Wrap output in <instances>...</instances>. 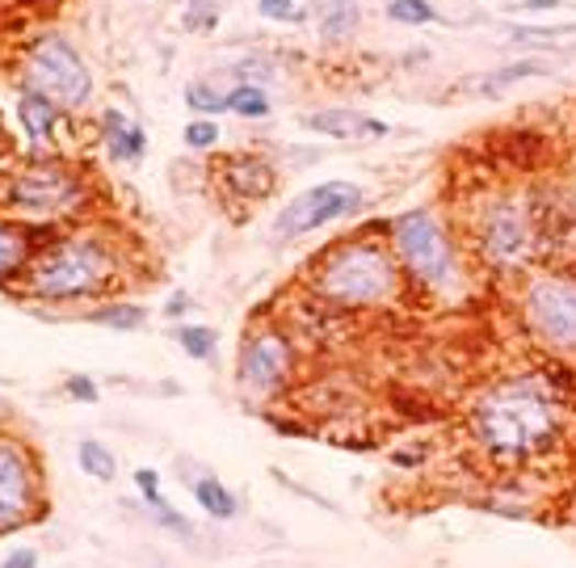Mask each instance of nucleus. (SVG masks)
Listing matches in <instances>:
<instances>
[{"label": "nucleus", "instance_id": "19", "mask_svg": "<svg viewBox=\"0 0 576 568\" xmlns=\"http://www.w3.org/2000/svg\"><path fill=\"white\" fill-rule=\"evenodd\" d=\"M89 320L101 325V329H110V332H135V329H144L147 308L131 304V299H114V304H106V308L89 312Z\"/></svg>", "mask_w": 576, "mask_h": 568}, {"label": "nucleus", "instance_id": "15", "mask_svg": "<svg viewBox=\"0 0 576 568\" xmlns=\"http://www.w3.org/2000/svg\"><path fill=\"white\" fill-rule=\"evenodd\" d=\"M106 152H110V161H122V165H131V161H144L147 152V135L140 122H131L122 110H106Z\"/></svg>", "mask_w": 576, "mask_h": 568}, {"label": "nucleus", "instance_id": "7", "mask_svg": "<svg viewBox=\"0 0 576 568\" xmlns=\"http://www.w3.org/2000/svg\"><path fill=\"white\" fill-rule=\"evenodd\" d=\"M527 329L560 354H576V278L573 274H539L522 295Z\"/></svg>", "mask_w": 576, "mask_h": 568}, {"label": "nucleus", "instance_id": "22", "mask_svg": "<svg viewBox=\"0 0 576 568\" xmlns=\"http://www.w3.org/2000/svg\"><path fill=\"white\" fill-rule=\"evenodd\" d=\"M173 337H177V346H181L190 358H198V362L215 358V350H219V332L207 329V325H177Z\"/></svg>", "mask_w": 576, "mask_h": 568}, {"label": "nucleus", "instance_id": "18", "mask_svg": "<svg viewBox=\"0 0 576 568\" xmlns=\"http://www.w3.org/2000/svg\"><path fill=\"white\" fill-rule=\"evenodd\" d=\"M55 119H59V106L43 94H22L18 97V122H22V131L30 140H47L51 131H55Z\"/></svg>", "mask_w": 576, "mask_h": 568}, {"label": "nucleus", "instance_id": "31", "mask_svg": "<svg viewBox=\"0 0 576 568\" xmlns=\"http://www.w3.org/2000/svg\"><path fill=\"white\" fill-rule=\"evenodd\" d=\"M68 396L80 404H97L101 401V392H97V383L89 375H73L68 379Z\"/></svg>", "mask_w": 576, "mask_h": 568}, {"label": "nucleus", "instance_id": "2", "mask_svg": "<svg viewBox=\"0 0 576 568\" xmlns=\"http://www.w3.org/2000/svg\"><path fill=\"white\" fill-rule=\"evenodd\" d=\"M119 274V258L110 253V244L97 237H64L47 244L43 253H34L25 270V291L30 299L43 304H76V299H93L101 291H110Z\"/></svg>", "mask_w": 576, "mask_h": 568}, {"label": "nucleus", "instance_id": "37", "mask_svg": "<svg viewBox=\"0 0 576 568\" xmlns=\"http://www.w3.org/2000/svg\"><path fill=\"white\" fill-rule=\"evenodd\" d=\"M513 4H518V0H513Z\"/></svg>", "mask_w": 576, "mask_h": 568}, {"label": "nucleus", "instance_id": "9", "mask_svg": "<svg viewBox=\"0 0 576 568\" xmlns=\"http://www.w3.org/2000/svg\"><path fill=\"white\" fill-rule=\"evenodd\" d=\"M25 76L34 85V94L51 97L55 106H85L93 94V76L89 64L80 59L73 43H64L59 34H47L43 43H34L25 59Z\"/></svg>", "mask_w": 576, "mask_h": 568}, {"label": "nucleus", "instance_id": "27", "mask_svg": "<svg viewBox=\"0 0 576 568\" xmlns=\"http://www.w3.org/2000/svg\"><path fill=\"white\" fill-rule=\"evenodd\" d=\"M135 489L144 493V505L147 514H156V510H165V489H160V472L156 468H135Z\"/></svg>", "mask_w": 576, "mask_h": 568}, {"label": "nucleus", "instance_id": "21", "mask_svg": "<svg viewBox=\"0 0 576 568\" xmlns=\"http://www.w3.org/2000/svg\"><path fill=\"white\" fill-rule=\"evenodd\" d=\"M354 30H358V0H324L320 34L324 39H345Z\"/></svg>", "mask_w": 576, "mask_h": 568}, {"label": "nucleus", "instance_id": "24", "mask_svg": "<svg viewBox=\"0 0 576 568\" xmlns=\"http://www.w3.org/2000/svg\"><path fill=\"white\" fill-rule=\"evenodd\" d=\"M228 110L241 114V119H265L269 114V97H265L262 85H236L228 94Z\"/></svg>", "mask_w": 576, "mask_h": 568}, {"label": "nucleus", "instance_id": "33", "mask_svg": "<svg viewBox=\"0 0 576 568\" xmlns=\"http://www.w3.org/2000/svg\"><path fill=\"white\" fill-rule=\"evenodd\" d=\"M265 18H278V22H290L295 18V0H257Z\"/></svg>", "mask_w": 576, "mask_h": 568}, {"label": "nucleus", "instance_id": "14", "mask_svg": "<svg viewBox=\"0 0 576 568\" xmlns=\"http://www.w3.org/2000/svg\"><path fill=\"white\" fill-rule=\"evenodd\" d=\"M186 484H190V493H193V501H198V510L207 514V518H215V522H232V518H241L244 514V501L219 480L211 468L207 472H198V476H190L186 472Z\"/></svg>", "mask_w": 576, "mask_h": 568}, {"label": "nucleus", "instance_id": "5", "mask_svg": "<svg viewBox=\"0 0 576 568\" xmlns=\"http://www.w3.org/2000/svg\"><path fill=\"white\" fill-rule=\"evenodd\" d=\"M391 244L400 253V265L430 291H451L458 283V258L433 211H405L391 219Z\"/></svg>", "mask_w": 576, "mask_h": 568}, {"label": "nucleus", "instance_id": "11", "mask_svg": "<svg viewBox=\"0 0 576 568\" xmlns=\"http://www.w3.org/2000/svg\"><path fill=\"white\" fill-rule=\"evenodd\" d=\"M295 354L278 329H253L241 346V383L257 396H274L290 383Z\"/></svg>", "mask_w": 576, "mask_h": 568}, {"label": "nucleus", "instance_id": "13", "mask_svg": "<svg viewBox=\"0 0 576 568\" xmlns=\"http://www.w3.org/2000/svg\"><path fill=\"white\" fill-rule=\"evenodd\" d=\"M303 127L308 131H315V135H329V140H345V143H366V140H384L387 127L384 119H370V114H362V110H315V114H308L303 119Z\"/></svg>", "mask_w": 576, "mask_h": 568}, {"label": "nucleus", "instance_id": "1", "mask_svg": "<svg viewBox=\"0 0 576 568\" xmlns=\"http://www.w3.org/2000/svg\"><path fill=\"white\" fill-rule=\"evenodd\" d=\"M472 434L492 459H534L560 438V396L543 375L505 379L476 401Z\"/></svg>", "mask_w": 576, "mask_h": 568}, {"label": "nucleus", "instance_id": "35", "mask_svg": "<svg viewBox=\"0 0 576 568\" xmlns=\"http://www.w3.org/2000/svg\"><path fill=\"white\" fill-rule=\"evenodd\" d=\"M186 312H190V299H186V295H173V299L165 304V316H173V320L186 316Z\"/></svg>", "mask_w": 576, "mask_h": 568}, {"label": "nucleus", "instance_id": "12", "mask_svg": "<svg viewBox=\"0 0 576 568\" xmlns=\"http://www.w3.org/2000/svg\"><path fill=\"white\" fill-rule=\"evenodd\" d=\"M278 186V168L262 156H232L219 173V189L241 203H265Z\"/></svg>", "mask_w": 576, "mask_h": 568}, {"label": "nucleus", "instance_id": "34", "mask_svg": "<svg viewBox=\"0 0 576 568\" xmlns=\"http://www.w3.org/2000/svg\"><path fill=\"white\" fill-rule=\"evenodd\" d=\"M518 13H543V9H560V0H518Z\"/></svg>", "mask_w": 576, "mask_h": 568}, {"label": "nucleus", "instance_id": "23", "mask_svg": "<svg viewBox=\"0 0 576 568\" xmlns=\"http://www.w3.org/2000/svg\"><path fill=\"white\" fill-rule=\"evenodd\" d=\"M518 47H547V51H568L576 47V25H564V30H513Z\"/></svg>", "mask_w": 576, "mask_h": 568}, {"label": "nucleus", "instance_id": "26", "mask_svg": "<svg viewBox=\"0 0 576 568\" xmlns=\"http://www.w3.org/2000/svg\"><path fill=\"white\" fill-rule=\"evenodd\" d=\"M391 22H405V25H425L433 22V4L430 0H391L387 4Z\"/></svg>", "mask_w": 576, "mask_h": 568}, {"label": "nucleus", "instance_id": "25", "mask_svg": "<svg viewBox=\"0 0 576 568\" xmlns=\"http://www.w3.org/2000/svg\"><path fill=\"white\" fill-rule=\"evenodd\" d=\"M232 94V89H228ZM228 94H219L215 85H207V80H193L190 89H186V101H190L198 114H207V119H215L228 110Z\"/></svg>", "mask_w": 576, "mask_h": 568}, {"label": "nucleus", "instance_id": "4", "mask_svg": "<svg viewBox=\"0 0 576 568\" xmlns=\"http://www.w3.org/2000/svg\"><path fill=\"white\" fill-rule=\"evenodd\" d=\"M47 518V480L30 443L0 434V535Z\"/></svg>", "mask_w": 576, "mask_h": 568}, {"label": "nucleus", "instance_id": "30", "mask_svg": "<svg viewBox=\"0 0 576 568\" xmlns=\"http://www.w3.org/2000/svg\"><path fill=\"white\" fill-rule=\"evenodd\" d=\"M215 22H219L215 4H207V0H193L190 13H186V25H190L193 34H207V30H215Z\"/></svg>", "mask_w": 576, "mask_h": 568}, {"label": "nucleus", "instance_id": "36", "mask_svg": "<svg viewBox=\"0 0 576 568\" xmlns=\"http://www.w3.org/2000/svg\"><path fill=\"white\" fill-rule=\"evenodd\" d=\"M9 417H13V404L0 396V422H9Z\"/></svg>", "mask_w": 576, "mask_h": 568}, {"label": "nucleus", "instance_id": "20", "mask_svg": "<svg viewBox=\"0 0 576 568\" xmlns=\"http://www.w3.org/2000/svg\"><path fill=\"white\" fill-rule=\"evenodd\" d=\"M76 459H80L85 476H93V480H101V484H110V480L119 476V459H114V450L106 447V443H97V438H85V443L76 447Z\"/></svg>", "mask_w": 576, "mask_h": 568}, {"label": "nucleus", "instance_id": "16", "mask_svg": "<svg viewBox=\"0 0 576 568\" xmlns=\"http://www.w3.org/2000/svg\"><path fill=\"white\" fill-rule=\"evenodd\" d=\"M530 76H552V64H543V59H518V64H505V68H492L484 72V76H476V80H467V89L480 97H497L509 85L530 80Z\"/></svg>", "mask_w": 576, "mask_h": 568}, {"label": "nucleus", "instance_id": "6", "mask_svg": "<svg viewBox=\"0 0 576 568\" xmlns=\"http://www.w3.org/2000/svg\"><path fill=\"white\" fill-rule=\"evenodd\" d=\"M4 207L22 215H34V219H64L85 207V182L73 168L55 165H30L22 168L18 177H9L4 186Z\"/></svg>", "mask_w": 576, "mask_h": 568}, {"label": "nucleus", "instance_id": "10", "mask_svg": "<svg viewBox=\"0 0 576 568\" xmlns=\"http://www.w3.org/2000/svg\"><path fill=\"white\" fill-rule=\"evenodd\" d=\"M366 207V194L354 182H324V186L303 189L299 198H290L287 207L274 219V237L278 240H299L308 232H320L336 219H350Z\"/></svg>", "mask_w": 576, "mask_h": 568}, {"label": "nucleus", "instance_id": "17", "mask_svg": "<svg viewBox=\"0 0 576 568\" xmlns=\"http://www.w3.org/2000/svg\"><path fill=\"white\" fill-rule=\"evenodd\" d=\"M34 261V244H30V232L13 219H0V278H18L30 270Z\"/></svg>", "mask_w": 576, "mask_h": 568}, {"label": "nucleus", "instance_id": "3", "mask_svg": "<svg viewBox=\"0 0 576 568\" xmlns=\"http://www.w3.org/2000/svg\"><path fill=\"white\" fill-rule=\"evenodd\" d=\"M315 291L341 308H375L400 295V265L375 240H350L320 258Z\"/></svg>", "mask_w": 576, "mask_h": 568}, {"label": "nucleus", "instance_id": "28", "mask_svg": "<svg viewBox=\"0 0 576 568\" xmlns=\"http://www.w3.org/2000/svg\"><path fill=\"white\" fill-rule=\"evenodd\" d=\"M152 522H156V526H165V531H173L181 544H193V535H198V531H193V522L186 518L181 510H173V505L156 510V514H152Z\"/></svg>", "mask_w": 576, "mask_h": 568}, {"label": "nucleus", "instance_id": "8", "mask_svg": "<svg viewBox=\"0 0 576 568\" xmlns=\"http://www.w3.org/2000/svg\"><path fill=\"white\" fill-rule=\"evenodd\" d=\"M476 244L492 270H522L539 249V223L522 203L497 198L476 223Z\"/></svg>", "mask_w": 576, "mask_h": 568}, {"label": "nucleus", "instance_id": "29", "mask_svg": "<svg viewBox=\"0 0 576 568\" xmlns=\"http://www.w3.org/2000/svg\"><path fill=\"white\" fill-rule=\"evenodd\" d=\"M186 143H190L193 152H207V148H215L219 143V122L215 119H193L186 127Z\"/></svg>", "mask_w": 576, "mask_h": 568}, {"label": "nucleus", "instance_id": "32", "mask_svg": "<svg viewBox=\"0 0 576 568\" xmlns=\"http://www.w3.org/2000/svg\"><path fill=\"white\" fill-rule=\"evenodd\" d=\"M43 565V556L34 551V547H13L4 560H0V568H38Z\"/></svg>", "mask_w": 576, "mask_h": 568}]
</instances>
